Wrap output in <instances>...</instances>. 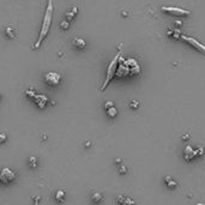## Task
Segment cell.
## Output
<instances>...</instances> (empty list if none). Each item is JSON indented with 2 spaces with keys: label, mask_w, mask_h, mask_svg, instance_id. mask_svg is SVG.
<instances>
[{
  "label": "cell",
  "mask_w": 205,
  "mask_h": 205,
  "mask_svg": "<svg viewBox=\"0 0 205 205\" xmlns=\"http://www.w3.org/2000/svg\"><path fill=\"white\" fill-rule=\"evenodd\" d=\"M53 12H54L53 0H48L47 8H46V13H45L43 22H42V25H41V31H40V35H38L37 41L35 42V45H34V47H33V50H36V49L40 48V46H41L42 42L45 41V38L47 37V35H48V33H49V29H50V27H52Z\"/></svg>",
  "instance_id": "6da1fadb"
},
{
  "label": "cell",
  "mask_w": 205,
  "mask_h": 205,
  "mask_svg": "<svg viewBox=\"0 0 205 205\" xmlns=\"http://www.w3.org/2000/svg\"><path fill=\"white\" fill-rule=\"evenodd\" d=\"M119 58H120V52L115 55V58L110 61V64L108 65V69H107V77H106V81L103 83V85H102L101 90L103 91L105 89L107 88V85L110 83V81L115 77V74H117V71H118V62H119Z\"/></svg>",
  "instance_id": "7a4b0ae2"
},
{
  "label": "cell",
  "mask_w": 205,
  "mask_h": 205,
  "mask_svg": "<svg viewBox=\"0 0 205 205\" xmlns=\"http://www.w3.org/2000/svg\"><path fill=\"white\" fill-rule=\"evenodd\" d=\"M162 11L174 17H187L191 15L188 10L181 8V7H173V6H162Z\"/></svg>",
  "instance_id": "3957f363"
},
{
  "label": "cell",
  "mask_w": 205,
  "mask_h": 205,
  "mask_svg": "<svg viewBox=\"0 0 205 205\" xmlns=\"http://www.w3.org/2000/svg\"><path fill=\"white\" fill-rule=\"evenodd\" d=\"M17 174L16 172H13L11 168H4L1 170V174H0V181H1L3 185H10L11 182L15 181Z\"/></svg>",
  "instance_id": "277c9868"
},
{
  "label": "cell",
  "mask_w": 205,
  "mask_h": 205,
  "mask_svg": "<svg viewBox=\"0 0 205 205\" xmlns=\"http://www.w3.org/2000/svg\"><path fill=\"white\" fill-rule=\"evenodd\" d=\"M61 81V76L57 72H48L45 74V82L49 86H58Z\"/></svg>",
  "instance_id": "5b68a950"
},
{
  "label": "cell",
  "mask_w": 205,
  "mask_h": 205,
  "mask_svg": "<svg viewBox=\"0 0 205 205\" xmlns=\"http://www.w3.org/2000/svg\"><path fill=\"white\" fill-rule=\"evenodd\" d=\"M181 38H182L185 42H187L188 45H191L193 48H196L197 50H199V52H201L203 54H205V46H204L203 43H200L199 41H197L196 38L189 37V36H186V35H182Z\"/></svg>",
  "instance_id": "8992f818"
},
{
  "label": "cell",
  "mask_w": 205,
  "mask_h": 205,
  "mask_svg": "<svg viewBox=\"0 0 205 205\" xmlns=\"http://www.w3.org/2000/svg\"><path fill=\"white\" fill-rule=\"evenodd\" d=\"M184 157H185V160L187 162H191L193 158L198 157V152H197V150H194L192 146H187L185 149V151H184Z\"/></svg>",
  "instance_id": "52a82bcc"
},
{
  "label": "cell",
  "mask_w": 205,
  "mask_h": 205,
  "mask_svg": "<svg viewBox=\"0 0 205 205\" xmlns=\"http://www.w3.org/2000/svg\"><path fill=\"white\" fill-rule=\"evenodd\" d=\"M105 108H106V114H107L108 118L114 119V118L118 115V109L114 107L113 102H107L106 106H105Z\"/></svg>",
  "instance_id": "ba28073f"
},
{
  "label": "cell",
  "mask_w": 205,
  "mask_h": 205,
  "mask_svg": "<svg viewBox=\"0 0 205 205\" xmlns=\"http://www.w3.org/2000/svg\"><path fill=\"white\" fill-rule=\"evenodd\" d=\"M34 102H35V105L38 107V108H45L46 105L48 103V98L45 96V95H35L34 96Z\"/></svg>",
  "instance_id": "9c48e42d"
},
{
  "label": "cell",
  "mask_w": 205,
  "mask_h": 205,
  "mask_svg": "<svg viewBox=\"0 0 205 205\" xmlns=\"http://www.w3.org/2000/svg\"><path fill=\"white\" fill-rule=\"evenodd\" d=\"M53 198H54V200L57 203H64V201L66 200V193L62 189H58V191L54 192Z\"/></svg>",
  "instance_id": "30bf717a"
},
{
  "label": "cell",
  "mask_w": 205,
  "mask_h": 205,
  "mask_svg": "<svg viewBox=\"0 0 205 205\" xmlns=\"http://www.w3.org/2000/svg\"><path fill=\"white\" fill-rule=\"evenodd\" d=\"M118 203L120 205H136V201L130 198V197H125V196H120L118 197Z\"/></svg>",
  "instance_id": "8fae6325"
},
{
  "label": "cell",
  "mask_w": 205,
  "mask_h": 205,
  "mask_svg": "<svg viewBox=\"0 0 205 205\" xmlns=\"http://www.w3.org/2000/svg\"><path fill=\"white\" fill-rule=\"evenodd\" d=\"M164 184H165V186H167L168 188H176L177 187V182L170 176H165L164 177Z\"/></svg>",
  "instance_id": "7c38bea8"
},
{
  "label": "cell",
  "mask_w": 205,
  "mask_h": 205,
  "mask_svg": "<svg viewBox=\"0 0 205 205\" xmlns=\"http://www.w3.org/2000/svg\"><path fill=\"white\" fill-rule=\"evenodd\" d=\"M91 200L94 201V203H100V201H102V200H103V197H102L100 193H98V192H94V193L91 194Z\"/></svg>",
  "instance_id": "4fadbf2b"
},
{
  "label": "cell",
  "mask_w": 205,
  "mask_h": 205,
  "mask_svg": "<svg viewBox=\"0 0 205 205\" xmlns=\"http://www.w3.org/2000/svg\"><path fill=\"white\" fill-rule=\"evenodd\" d=\"M73 43H74L76 46H78L79 48H84V47H85V42L82 40V38H76Z\"/></svg>",
  "instance_id": "5bb4252c"
},
{
  "label": "cell",
  "mask_w": 205,
  "mask_h": 205,
  "mask_svg": "<svg viewBox=\"0 0 205 205\" xmlns=\"http://www.w3.org/2000/svg\"><path fill=\"white\" fill-rule=\"evenodd\" d=\"M29 165H30L31 168L37 167V161H36V158H35V157H31V158L29 160Z\"/></svg>",
  "instance_id": "9a60e30c"
},
{
  "label": "cell",
  "mask_w": 205,
  "mask_h": 205,
  "mask_svg": "<svg viewBox=\"0 0 205 205\" xmlns=\"http://www.w3.org/2000/svg\"><path fill=\"white\" fill-rule=\"evenodd\" d=\"M76 12H77V8H76V7H73V10H72L71 12H69V13L66 15L67 19H72V18L74 17V15H76Z\"/></svg>",
  "instance_id": "2e32d148"
},
{
  "label": "cell",
  "mask_w": 205,
  "mask_h": 205,
  "mask_svg": "<svg viewBox=\"0 0 205 205\" xmlns=\"http://www.w3.org/2000/svg\"><path fill=\"white\" fill-rule=\"evenodd\" d=\"M130 107H131L132 109H137V108L139 107V102H138V101H132L131 103H130Z\"/></svg>",
  "instance_id": "e0dca14e"
},
{
  "label": "cell",
  "mask_w": 205,
  "mask_h": 205,
  "mask_svg": "<svg viewBox=\"0 0 205 205\" xmlns=\"http://www.w3.org/2000/svg\"><path fill=\"white\" fill-rule=\"evenodd\" d=\"M119 173L120 174H126L127 173V168L125 167V165H120V167H119Z\"/></svg>",
  "instance_id": "ac0fdd59"
},
{
  "label": "cell",
  "mask_w": 205,
  "mask_h": 205,
  "mask_svg": "<svg viewBox=\"0 0 205 205\" xmlns=\"http://www.w3.org/2000/svg\"><path fill=\"white\" fill-rule=\"evenodd\" d=\"M0 138H1V140H0V143L4 144V143L6 142V134H5V132H1V136H0Z\"/></svg>",
  "instance_id": "d6986e66"
},
{
  "label": "cell",
  "mask_w": 205,
  "mask_h": 205,
  "mask_svg": "<svg viewBox=\"0 0 205 205\" xmlns=\"http://www.w3.org/2000/svg\"><path fill=\"white\" fill-rule=\"evenodd\" d=\"M188 137H189V134H185V136L182 137V139H184V140H188Z\"/></svg>",
  "instance_id": "ffe728a7"
},
{
  "label": "cell",
  "mask_w": 205,
  "mask_h": 205,
  "mask_svg": "<svg viewBox=\"0 0 205 205\" xmlns=\"http://www.w3.org/2000/svg\"><path fill=\"white\" fill-rule=\"evenodd\" d=\"M37 200H40V198H35V203H34V205H38V204H37Z\"/></svg>",
  "instance_id": "44dd1931"
},
{
  "label": "cell",
  "mask_w": 205,
  "mask_h": 205,
  "mask_svg": "<svg viewBox=\"0 0 205 205\" xmlns=\"http://www.w3.org/2000/svg\"><path fill=\"white\" fill-rule=\"evenodd\" d=\"M196 205H205V203H197Z\"/></svg>",
  "instance_id": "7402d4cb"
}]
</instances>
